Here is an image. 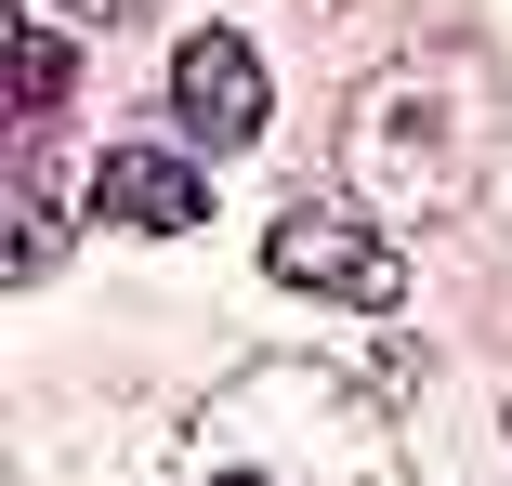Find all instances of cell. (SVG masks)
I'll use <instances>...</instances> for the list:
<instances>
[{"mask_svg": "<svg viewBox=\"0 0 512 486\" xmlns=\"http://www.w3.org/2000/svg\"><path fill=\"white\" fill-rule=\"evenodd\" d=\"M92 211H106V224H132V237H197L211 184H197L171 145H106V158H92Z\"/></svg>", "mask_w": 512, "mask_h": 486, "instance_id": "cell-5", "label": "cell"}, {"mask_svg": "<svg viewBox=\"0 0 512 486\" xmlns=\"http://www.w3.org/2000/svg\"><path fill=\"white\" fill-rule=\"evenodd\" d=\"M158 486H407L381 408L342 368H237L158 460Z\"/></svg>", "mask_w": 512, "mask_h": 486, "instance_id": "cell-1", "label": "cell"}, {"mask_svg": "<svg viewBox=\"0 0 512 486\" xmlns=\"http://www.w3.org/2000/svg\"><path fill=\"white\" fill-rule=\"evenodd\" d=\"M263 276L276 289H329V303H368V316H394V237L368 224V211H276V237H263Z\"/></svg>", "mask_w": 512, "mask_h": 486, "instance_id": "cell-3", "label": "cell"}, {"mask_svg": "<svg viewBox=\"0 0 512 486\" xmlns=\"http://www.w3.org/2000/svg\"><path fill=\"white\" fill-rule=\"evenodd\" d=\"M79 14H119V0H79Z\"/></svg>", "mask_w": 512, "mask_h": 486, "instance_id": "cell-8", "label": "cell"}, {"mask_svg": "<svg viewBox=\"0 0 512 486\" xmlns=\"http://www.w3.org/2000/svg\"><path fill=\"white\" fill-rule=\"evenodd\" d=\"M53 250H66V237H53V184H40V158H27V171H14V276H53Z\"/></svg>", "mask_w": 512, "mask_h": 486, "instance_id": "cell-7", "label": "cell"}, {"mask_svg": "<svg viewBox=\"0 0 512 486\" xmlns=\"http://www.w3.org/2000/svg\"><path fill=\"white\" fill-rule=\"evenodd\" d=\"M66 79H79V53H66L40 14H14V119H53V106H66Z\"/></svg>", "mask_w": 512, "mask_h": 486, "instance_id": "cell-6", "label": "cell"}, {"mask_svg": "<svg viewBox=\"0 0 512 486\" xmlns=\"http://www.w3.org/2000/svg\"><path fill=\"white\" fill-rule=\"evenodd\" d=\"M171 106H184L197 145H250V132H263V53H250L237 27H197V40L171 53Z\"/></svg>", "mask_w": 512, "mask_h": 486, "instance_id": "cell-4", "label": "cell"}, {"mask_svg": "<svg viewBox=\"0 0 512 486\" xmlns=\"http://www.w3.org/2000/svg\"><path fill=\"white\" fill-rule=\"evenodd\" d=\"M342 171H355L368 211H447L473 184V106H447L434 66H407L342 119Z\"/></svg>", "mask_w": 512, "mask_h": 486, "instance_id": "cell-2", "label": "cell"}]
</instances>
